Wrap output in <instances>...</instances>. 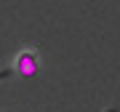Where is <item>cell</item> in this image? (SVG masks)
Here are the masks:
<instances>
[{"instance_id": "cell-1", "label": "cell", "mask_w": 120, "mask_h": 112, "mask_svg": "<svg viewBox=\"0 0 120 112\" xmlns=\"http://www.w3.org/2000/svg\"><path fill=\"white\" fill-rule=\"evenodd\" d=\"M13 72L22 75V78H35L40 72V56L35 48H22L13 59Z\"/></svg>"}, {"instance_id": "cell-3", "label": "cell", "mask_w": 120, "mask_h": 112, "mask_svg": "<svg viewBox=\"0 0 120 112\" xmlns=\"http://www.w3.org/2000/svg\"><path fill=\"white\" fill-rule=\"evenodd\" d=\"M104 112H120V109L117 107H109V109H104Z\"/></svg>"}, {"instance_id": "cell-2", "label": "cell", "mask_w": 120, "mask_h": 112, "mask_svg": "<svg viewBox=\"0 0 120 112\" xmlns=\"http://www.w3.org/2000/svg\"><path fill=\"white\" fill-rule=\"evenodd\" d=\"M11 75H13V69H0V80H8Z\"/></svg>"}]
</instances>
